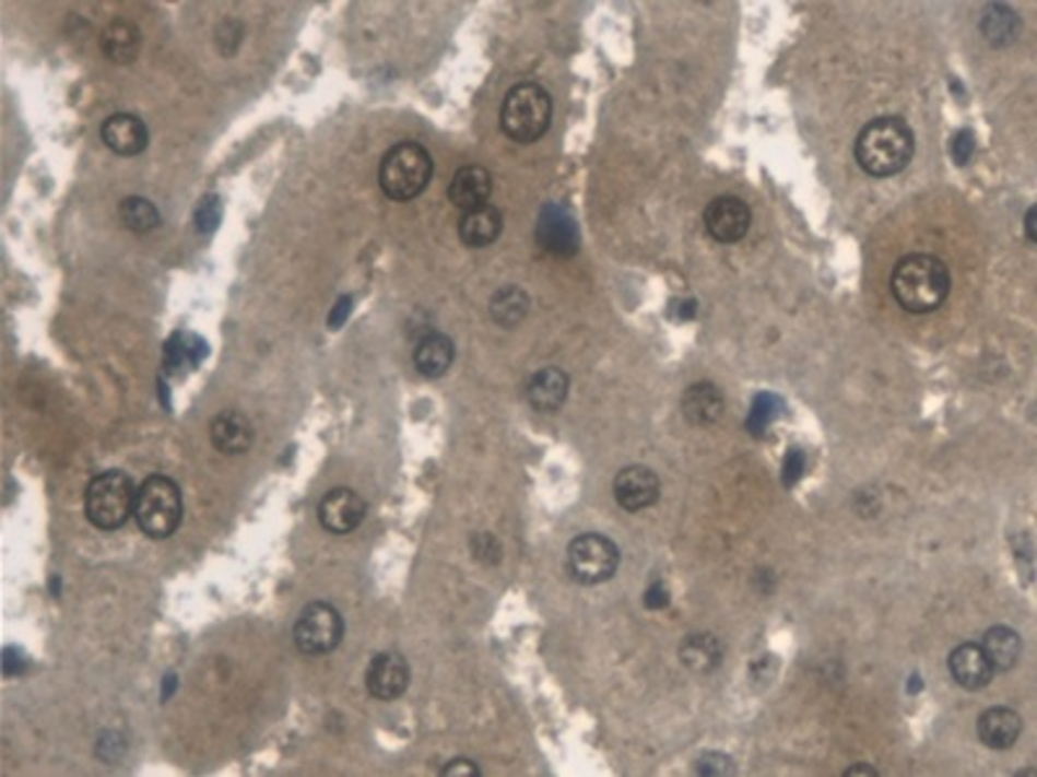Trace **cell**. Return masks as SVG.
<instances>
[{"mask_svg": "<svg viewBox=\"0 0 1037 777\" xmlns=\"http://www.w3.org/2000/svg\"><path fill=\"white\" fill-rule=\"evenodd\" d=\"M889 289L900 309L908 314H931L950 296L952 275L950 268L934 255H908L895 264Z\"/></svg>", "mask_w": 1037, "mask_h": 777, "instance_id": "cell-1", "label": "cell"}, {"mask_svg": "<svg viewBox=\"0 0 1037 777\" xmlns=\"http://www.w3.org/2000/svg\"><path fill=\"white\" fill-rule=\"evenodd\" d=\"M568 374L566 370L550 366L542 368L527 384V399L538 412H555L563 408L568 397Z\"/></svg>", "mask_w": 1037, "mask_h": 777, "instance_id": "cell-18", "label": "cell"}, {"mask_svg": "<svg viewBox=\"0 0 1037 777\" xmlns=\"http://www.w3.org/2000/svg\"><path fill=\"white\" fill-rule=\"evenodd\" d=\"M617 565H621V550L610 537L589 531V534L576 537L568 544V570L574 580H579L584 586H597L610 580L615 576Z\"/></svg>", "mask_w": 1037, "mask_h": 777, "instance_id": "cell-7", "label": "cell"}, {"mask_svg": "<svg viewBox=\"0 0 1037 777\" xmlns=\"http://www.w3.org/2000/svg\"><path fill=\"white\" fill-rule=\"evenodd\" d=\"M980 648L986 650L988 661H991L993 671H1009L1017 667L1020 656H1022V638L1017 629L1012 627H991L983 635V643Z\"/></svg>", "mask_w": 1037, "mask_h": 777, "instance_id": "cell-26", "label": "cell"}, {"mask_svg": "<svg viewBox=\"0 0 1037 777\" xmlns=\"http://www.w3.org/2000/svg\"><path fill=\"white\" fill-rule=\"evenodd\" d=\"M703 223H706V231L719 244H736L747 236L750 226H753V213H750V205L742 198L721 195V198L708 202Z\"/></svg>", "mask_w": 1037, "mask_h": 777, "instance_id": "cell-9", "label": "cell"}, {"mask_svg": "<svg viewBox=\"0 0 1037 777\" xmlns=\"http://www.w3.org/2000/svg\"><path fill=\"white\" fill-rule=\"evenodd\" d=\"M950 151H952V158H955L959 166H965L967 161L973 158V153H976V136H973V130L955 132Z\"/></svg>", "mask_w": 1037, "mask_h": 777, "instance_id": "cell-32", "label": "cell"}, {"mask_svg": "<svg viewBox=\"0 0 1037 777\" xmlns=\"http://www.w3.org/2000/svg\"><path fill=\"white\" fill-rule=\"evenodd\" d=\"M102 140L117 156H138L149 145V128L135 115H113L102 125Z\"/></svg>", "mask_w": 1037, "mask_h": 777, "instance_id": "cell-15", "label": "cell"}, {"mask_svg": "<svg viewBox=\"0 0 1037 777\" xmlns=\"http://www.w3.org/2000/svg\"><path fill=\"white\" fill-rule=\"evenodd\" d=\"M916 151L914 130L900 117H876L856 138V164L869 177H893L910 164Z\"/></svg>", "mask_w": 1037, "mask_h": 777, "instance_id": "cell-2", "label": "cell"}, {"mask_svg": "<svg viewBox=\"0 0 1037 777\" xmlns=\"http://www.w3.org/2000/svg\"><path fill=\"white\" fill-rule=\"evenodd\" d=\"M504 231V215H500L498 208H493L485 202V205L472 208L462 215L459 221V239H462L464 247L480 249L488 247L500 236Z\"/></svg>", "mask_w": 1037, "mask_h": 777, "instance_id": "cell-19", "label": "cell"}, {"mask_svg": "<svg viewBox=\"0 0 1037 777\" xmlns=\"http://www.w3.org/2000/svg\"><path fill=\"white\" fill-rule=\"evenodd\" d=\"M431 177H434V158L415 140L392 145L379 164V187L394 202L415 200L426 190Z\"/></svg>", "mask_w": 1037, "mask_h": 777, "instance_id": "cell-3", "label": "cell"}, {"mask_svg": "<svg viewBox=\"0 0 1037 777\" xmlns=\"http://www.w3.org/2000/svg\"><path fill=\"white\" fill-rule=\"evenodd\" d=\"M410 684V667L408 661L400 654H387L374 656V661L368 663L366 671V690L368 695L381 699V703H389V699H397L402 692L408 690Z\"/></svg>", "mask_w": 1037, "mask_h": 777, "instance_id": "cell-13", "label": "cell"}, {"mask_svg": "<svg viewBox=\"0 0 1037 777\" xmlns=\"http://www.w3.org/2000/svg\"><path fill=\"white\" fill-rule=\"evenodd\" d=\"M135 495L138 490L132 487V480L120 469L96 474L83 495L86 518L102 531L120 529L130 516H135Z\"/></svg>", "mask_w": 1037, "mask_h": 777, "instance_id": "cell-5", "label": "cell"}, {"mask_svg": "<svg viewBox=\"0 0 1037 777\" xmlns=\"http://www.w3.org/2000/svg\"><path fill=\"white\" fill-rule=\"evenodd\" d=\"M120 219L125 228L135 231V234H145V231H153L162 223L156 205L145 198H125L120 205Z\"/></svg>", "mask_w": 1037, "mask_h": 777, "instance_id": "cell-29", "label": "cell"}, {"mask_svg": "<svg viewBox=\"0 0 1037 777\" xmlns=\"http://www.w3.org/2000/svg\"><path fill=\"white\" fill-rule=\"evenodd\" d=\"M413 361L417 374H423L426 379H438V376L447 374L451 363H455V342H451L447 334L431 332L417 342Z\"/></svg>", "mask_w": 1037, "mask_h": 777, "instance_id": "cell-21", "label": "cell"}, {"mask_svg": "<svg viewBox=\"0 0 1037 777\" xmlns=\"http://www.w3.org/2000/svg\"><path fill=\"white\" fill-rule=\"evenodd\" d=\"M366 518V501L356 490L335 487L319 503V523L330 534H351Z\"/></svg>", "mask_w": 1037, "mask_h": 777, "instance_id": "cell-11", "label": "cell"}, {"mask_svg": "<svg viewBox=\"0 0 1037 777\" xmlns=\"http://www.w3.org/2000/svg\"><path fill=\"white\" fill-rule=\"evenodd\" d=\"M1022 718L1012 708H988L978 718V737L988 749H1009L1017 744Z\"/></svg>", "mask_w": 1037, "mask_h": 777, "instance_id": "cell-20", "label": "cell"}, {"mask_svg": "<svg viewBox=\"0 0 1037 777\" xmlns=\"http://www.w3.org/2000/svg\"><path fill=\"white\" fill-rule=\"evenodd\" d=\"M846 777H856V775H876V769L874 767H869V765H856V767H848Z\"/></svg>", "mask_w": 1037, "mask_h": 777, "instance_id": "cell-40", "label": "cell"}, {"mask_svg": "<svg viewBox=\"0 0 1037 777\" xmlns=\"http://www.w3.org/2000/svg\"><path fill=\"white\" fill-rule=\"evenodd\" d=\"M723 648L714 635H687L680 646V661L695 674H708L721 663Z\"/></svg>", "mask_w": 1037, "mask_h": 777, "instance_id": "cell-27", "label": "cell"}, {"mask_svg": "<svg viewBox=\"0 0 1037 777\" xmlns=\"http://www.w3.org/2000/svg\"><path fill=\"white\" fill-rule=\"evenodd\" d=\"M1035 215H1037L1035 208H1029L1027 215H1025V231H1027V242H1029V244L1037 242V234H1035Z\"/></svg>", "mask_w": 1037, "mask_h": 777, "instance_id": "cell-39", "label": "cell"}, {"mask_svg": "<svg viewBox=\"0 0 1037 777\" xmlns=\"http://www.w3.org/2000/svg\"><path fill=\"white\" fill-rule=\"evenodd\" d=\"M644 604L649 609H664L670 604V591H667V586L661 584V580H653V584L646 588Z\"/></svg>", "mask_w": 1037, "mask_h": 777, "instance_id": "cell-36", "label": "cell"}, {"mask_svg": "<svg viewBox=\"0 0 1037 777\" xmlns=\"http://www.w3.org/2000/svg\"><path fill=\"white\" fill-rule=\"evenodd\" d=\"M493 192V177L483 166H462L449 185V200L455 202L459 210H468L485 205V200Z\"/></svg>", "mask_w": 1037, "mask_h": 777, "instance_id": "cell-17", "label": "cell"}, {"mask_svg": "<svg viewBox=\"0 0 1037 777\" xmlns=\"http://www.w3.org/2000/svg\"><path fill=\"white\" fill-rule=\"evenodd\" d=\"M441 775H447V777H475V775H480V767L470 760H451L449 765L441 769Z\"/></svg>", "mask_w": 1037, "mask_h": 777, "instance_id": "cell-37", "label": "cell"}, {"mask_svg": "<svg viewBox=\"0 0 1037 777\" xmlns=\"http://www.w3.org/2000/svg\"><path fill=\"white\" fill-rule=\"evenodd\" d=\"M950 674L963 690H983L991 684L993 667L978 643H963L950 654Z\"/></svg>", "mask_w": 1037, "mask_h": 777, "instance_id": "cell-14", "label": "cell"}, {"mask_svg": "<svg viewBox=\"0 0 1037 777\" xmlns=\"http://www.w3.org/2000/svg\"><path fill=\"white\" fill-rule=\"evenodd\" d=\"M102 52L104 58L125 66L132 62L141 52V32L130 21H113L102 34Z\"/></svg>", "mask_w": 1037, "mask_h": 777, "instance_id": "cell-25", "label": "cell"}, {"mask_svg": "<svg viewBox=\"0 0 1037 777\" xmlns=\"http://www.w3.org/2000/svg\"><path fill=\"white\" fill-rule=\"evenodd\" d=\"M804 472V454L799 449H791L783 464V485H793Z\"/></svg>", "mask_w": 1037, "mask_h": 777, "instance_id": "cell-35", "label": "cell"}, {"mask_svg": "<svg viewBox=\"0 0 1037 777\" xmlns=\"http://www.w3.org/2000/svg\"><path fill=\"white\" fill-rule=\"evenodd\" d=\"M472 548H475V557L483 563H498L500 560V544L491 534L472 537Z\"/></svg>", "mask_w": 1037, "mask_h": 777, "instance_id": "cell-34", "label": "cell"}, {"mask_svg": "<svg viewBox=\"0 0 1037 777\" xmlns=\"http://www.w3.org/2000/svg\"><path fill=\"white\" fill-rule=\"evenodd\" d=\"M135 521L151 539H169L182 523V493L177 482L153 474L138 487Z\"/></svg>", "mask_w": 1037, "mask_h": 777, "instance_id": "cell-6", "label": "cell"}, {"mask_svg": "<svg viewBox=\"0 0 1037 777\" xmlns=\"http://www.w3.org/2000/svg\"><path fill=\"white\" fill-rule=\"evenodd\" d=\"M781 410H783V402L776 395H757L753 402V410H750L747 428L753 431L755 436H761V433L768 428L778 415H781Z\"/></svg>", "mask_w": 1037, "mask_h": 777, "instance_id": "cell-30", "label": "cell"}, {"mask_svg": "<svg viewBox=\"0 0 1037 777\" xmlns=\"http://www.w3.org/2000/svg\"><path fill=\"white\" fill-rule=\"evenodd\" d=\"M1022 21L1017 11L1009 9L1006 3H988L983 13H980V32L988 45L1006 47L1020 37Z\"/></svg>", "mask_w": 1037, "mask_h": 777, "instance_id": "cell-23", "label": "cell"}, {"mask_svg": "<svg viewBox=\"0 0 1037 777\" xmlns=\"http://www.w3.org/2000/svg\"><path fill=\"white\" fill-rule=\"evenodd\" d=\"M205 355L208 345L203 338H198V334L192 332H177L172 334L164 348V366L169 374H185V370L200 366Z\"/></svg>", "mask_w": 1037, "mask_h": 777, "instance_id": "cell-24", "label": "cell"}, {"mask_svg": "<svg viewBox=\"0 0 1037 777\" xmlns=\"http://www.w3.org/2000/svg\"><path fill=\"white\" fill-rule=\"evenodd\" d=\"M211 440L221 454H232V457H236V454L249 451V446H252L255 440V428L241 412L226 410L213 417Z\"/></svg>", "mask_w": 1037, "mask_h": 777, "instance_id": "cell-16", "label": "cell"}, {"mask_svg": "<svg viewBox=\"0 0 1037 777\" xmlns=\"http://www.w3.org/2000/svg\"><path fill=\"white\" fill-rule=\"evenodd\" d=\"M529 311V296L519 285H506L491 298V317L496 325L511 329L525 321Z\"/></svg>", "mask_w": 1037, "mask_h": 777, "instance_id": "cell-28", "label": "cell"}, {"mask_svg": "<svg viewBox=\"0 0 1037 777\" xmlns=\"http://www.w3.org/2000/svg\"><path fill=\"white\" fill-rule=\"evenodd\" d=\"M732 773H734V765L727 754L708 752V754H703L698 762V775H732Z\"/></svg>", "mask_w": 1037, "mask_h": 777, "instance_id": "cell-33", "label": "cell"}, {"mask_svg": "<svg viewBox=\"0 0 1037 777\" xmlns=\"http://www.w3.org/2000/svg\"><path fill=\"white\" fill-rule=\"evenodd\" d=\"M219 221H221V202L219 198H203V202H200L198 205V213H195V223H198V231L200 234H208V231H213L215 226H219Z\"/></svg>", "mask_w": 1037, "mask_h": 777, "instance_id": "cell-31", "label": "cell"}, {"mask_svg": "<svg viewBox=\"0 0 1037 777\" xmlns=\"http://www.w3.org/2000/svg\"><path fill=\"white\" fill-rule=\"evenodd\" d=\"M723 412V395L711 381L693 384L682 397V415L693 425H711Z\"/></svg>", "mask_w": 1037, "mask_h": 777, "instance_id": "cell-22", "label": "cell"}, {"mask_svg": "<svg viewBox=\"0 0 1037 777\" xmlns=\"http://www.w3.org/2000/svg\"><path fill=\"white\" fill-rule=\"evenodd\" d=\"M659 478L649 467L633 464L617 472L615 482H612V493H615L617 506L638 514V510L653 506L659 501Z\"/></svg>", "mask_w": 1037, "mask_h": 777, "instance_id": "cell-12", "label": "cell"}, {"mask_svg": "<svg viewBox=\"0 0 1037 777\" xmlns=\"http://www.w3.org/2000/svg\"><path fill=\"white\" fill-rule=\"evenodd\" d=\"M351 304H353L351 296H343V298L338 301L335 309H332V314H330V329H340V327H343V321L347 319V314H351V309H353Z\"/></svg>", "mask_w": 1037, "mask_h": 777, "instance_id": "cell-38", "label": "cell"}, {"mask_svg": "<svg viewBox=\"0 0 1037 777\" xmlns=\"http://www.w3.org/2000/svg\"><path fill=\"white\" fill-rule=\"evenodd\" d=\"M553 120V99L540 83H517L500 107V128L517 143H534L545 136Z\"/></svg>", "mask_w": 1037, "mask_h": 777, "instance_id": "cell-4", "label": "cell"}, {"mask_svg": "<svg viewBox=\"0 0 1037 777\" xmlns=\"http://www.w3.org/2000/svg\"><path fill=\"white\" fill-rule=\"evenodd\" d=\"M345 625L340 612L327 601H311L304 607L294 625V640L302 654L306 656H325L332 654L343 640Z\"/></svg>", "mask_w": 1037, "mask_h": 777, "instance_id": "cell-8", "label": "cell"}, {"mask_svg": "<svg viewBox=\"0 0 1037 777\" xmlns=\"http://www.w3.org/2000/svg\"><path fill=\"white\" fill-rule=\"evenodd\" d=\"M538 242L550 255L574 257L581 247L579 226H576L574 215H570L566 208L553 205V202L542 208L538 221Z\"/></svg>", "mask_w": 1037, "mask_h": 777, "instance_id": "cell-10", "label": "cell"}]
</instances>
